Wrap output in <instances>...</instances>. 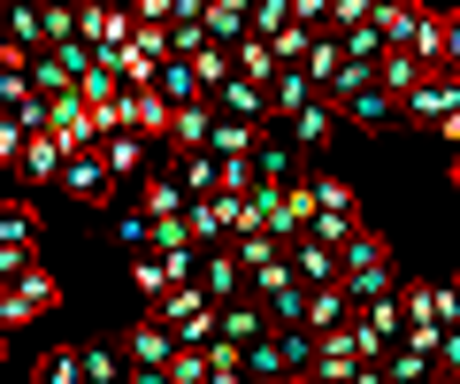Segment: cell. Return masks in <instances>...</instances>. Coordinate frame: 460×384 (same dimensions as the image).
Segmentation results:
<instances>
[{
	"instance_id": "obj_2",
	"label": "cell",
	"mask_w": 460,
	"mask_h": 384,
	"mask_svg": "<svg viewBox=\"0 0 460 384\" xmlns=\"http://www.w3.org/2000/svg\"><path fill=\"white\" fill-rule=\"evenodd\" d=\"M314 184V223H307V238H323V246H345L353 231H368L361 223V192L345 177H307Z\"/></svg>"
},
{
	"instance_id": "obj_50",
	"label": "cell",
	"mask_w": 460,
	"mask_h": 384,
	"mask_svg": "<svg viewBox=\"0 0 460 384\" xmlns=\"http://www.w3.org/2000/svg\"><path fill=\"white\" fill-rule=\"evenodd\" d=\"M438 138H453V154H460V108H453V116L438 123Z\"/></svg>"
},
{
	"instance_id": "obj_33",
	"label": "cell",
	"mask_w": 460,
	"mask_h": 384,
	"mask_svg": "<svg viewBox=\"0 0 460 384\" xmlns=\"http://www.w3.org/2000/svg\"><path fill=\"white\" fill-rule=\"evenodd\" d=\"M338 47H345V62H361V69H376L384 54H392V47H384V31H376V23H353V31H338Z\"/></svg>"
},
{
	"instance_id": "obj_27",
	"label": "cell",
	"mask_w": 460,
	"mask_h": 384,
	"mask_svg": "<svg viewBox=\"0 0 460 384\" xmlns=\"http://www.w3.org/2000/svg\"><path fill=\"white\" fill-rule=\"evenodd\" d=\"M338 116H353V123H368V131H376V123H392V116H399V101H392V93H384L376 77H368L361 93H353V101L338 108Z\"/></svg>"
},
{
	"instance_id": "obj_30",
	"label": "cell",
	"mask_w": 460,
	"mask_h": 384,
	"mask_svg": "<svg viewBox=\"0 0 460 384\" xmlns=\"http://www.w3.org/2000/svg\"><path fill=\"white\" fill-rule=\"evenodd\" d=\"M138 208L162 223V216H184V208H192V192H184L177 177H154V169H146V192H138Z\"/></svg>"
},
{
	"instance_id": "obj_42",
	"label": "cell",
	"mask_w": 460,
	"mask_h": 384,
	"mask_svg": "<svg viewBox=\"0 0 460 384\" xmlns=\"http://www.w3.org/2000/svg\"><path fill=\"white\" fill-rule=\"evenodd\" d=\"M23 138H31V131H23L16 116H0V169H16V154H23Z\"/></svg>"
},
{
	"instance_id": "obj_29",
	"label": "cell",
	"mask_w": 460,
	"mask_h": 384,
	"mask_svg": "<svg viewBox=\"0 0 460 384\" xmlns=\"http://www.w3.org/2000/svg\"><path fill=\"white\" fill-rule=\"evenodd\" d=\"M0 246H31L39 254V208L31 201H0Z\"/></svg>"
},
{
	"instance_id": "obj_52",
	"label": "cell",
	"mask_w": 460,
	"mask_h": 384,
	"mask_svg": "<svg viewBox=\"0 0 460 384\" xmlns=\"http://www.w3.org/2000/svg\"><path fill=\"white\" fill-rule=\"evenodd\" d=\"M445 292H453V316H460V277H453V284H445Z\"/></svg>"
},
{
	"instance_id": "obj_7",
	"label": "cell",
	"mask_w": 460,
	"mask_h": 384,
	"mask_svg": "<svg viewBox=\"0 0 460 384\" xmlns=\"http://www.w3.org/2000/svg\"><path fill=\"white\" fill-rule=\"evenodd\" d=\"M54 116H47V131L62 138V154H93L100 147V131H93V108L77 101V93H62V101H47Z\"/></svg>"
},
{
	"instance_id": "obj_37",
	"label": "cell",
	"mask_w": 460,
	"mask_h": 384,
	"mask_svg": "<svg viewBox=\"0 0 460 384\" xmlns=\"http://www.w3.org/2000/svg\"><path fill=\"white\" fill-rule=\"evenodd\" d=\"M77 362H84V384H123V353H108V346H77Z\"/></svg>"
},
{
	"instance_id": "obj_31",
	"label": "cell",
	"mask_w": 460,
	"mask_h": 384,
	"mask_svg": "<svg viewBox=\"0 0 460 384\" xmlns=\"http://www.w3.org/2000/svg\"><path fill=\"white\" fill-rule=\"evenodd\" d=\"M177 184H184V192H192V201H208L215 184H223V162H215L208 147H192V154H184V162H177Z\"/></svg>"
},
{
	"instance_id": "obj_18",
	"label": "cell",
	"mask_w": 460,
	"mask_h": 384,
	"mask_svg": "<svg viewBox=\"0 0 460 384\" xmlns=\"http://www.w3.org/2000/svg\"><path fill=\"white\" fill-rule=\"evenodd\" d=\"M314 101V77H307V69H277V77H269V116H277V123H292L299 116V108H307Z\"/></svg>"
},
{
	"instance_id": "obj_9",
	"label": "cell",
	"mask_w": 460,
	"mask_h": 384,
	"mask_svg": "<svg viewBox=\"0 0 460 384\" xmlns=\"http://www.w3.org/2000/svg\"><path fill=\"white\" fill-rule=\"evenodd\" d=\"M192 284L223 308V300H238V292H246V269L230 262V246H199V277H192Z\"/></svg>"
},
{
	"instance_id": "obj_22",
	"label": "cell",
	"mask_w": 460,
	"mask_h": 384,
	"mask_svg": "<svg viewBox=\"0 0 460 384\" xmlns=\"http://www.w3.org/2000/svg\"><path fill=\"white\" fill-rule=\"evenodd\" d=\"M253 138H261V123H230V116H215L208 154H215V162H246V154H253Z\"/></svg>"
},
{
	"instance_id": "obj_26",
	"label": "cell",
	"mask_w": 460,
	"mask_h": 384,
	"mask_svg": "<svg viewBox=\"0 0 460 384\" xmlns=\"http://www.w3.org/2000/svg\"><path fill=\"white\" fill-rule=\"evenodd\" d=\"M277 69H284V62L261 47V39H238V47H230V77H253L261 93H269V77H277Z\"/></svg>"
},
{
	"instance_id": "obj_4",
	"label": "cell",
	"mask_w": 460,
	"mask_h": 384,
	"mask_svg": "<svg viewBox=\"0 0 460 384\" xmlns=\"http://www.w3.org/2000/svg\"><path fill=\"white\" fill-rule=\"evenodd\" d=\"M169 353H177V338H169V323L146 308V316L123 331V362H131V369H169Z\"/></svg>"
},
{
	"instance_id": "obj_25",
	"label": "cell",
	"mask_w": 460,
	"mask_h": 384,
	"mask_svg": "<svg viewBox=\"0 0 460 384\" xmlns=\"http://www.w3.org/2000/svg\"><path fill=\"white\" fill-rule=\"evenodd\" d=\"M0 31L16 39L23 54H47V31H39V8H31V0H8V8H0Z\"/></svg>"
},
{
	"instance_id": "obj_15",
	"label": "cell",
	"mask_w": 460,
	"mask_h": 384,
	"mask_svg": "<svg viewBox=\"0 0 460 384\" xmlns=\"http://www.w3.org/2000/svg\"><path fill=\"white\" fill-rule=\"evenodd\" d=\"M215 116L230 123H269V93L253 77H223V93H215Z\"/></svg>"
},
{
	"instance_id": "obj_32",
	"label": "cell",
	"mask_w": 460,
	"mask_h": 384,
	"mask_svg": "<svg viewBox=\"0 0 460 384\" xmlns=\"http://www.w3.org/2000/svg\"><path fill=\"white\" fill-rule=\"evenodd\" d=\"M384 377H392V384H438V362L414 353V346H392V353H384Z\"/></svg>"
},
{
	"instance_id": "obj_41",
	"label": "cell",
	"mask_w": 460,
	"mask_h": 384,
	"mask_svg": "<svg viewBox=\"0 0 460 384\" xmlns=\"http://www.w3.org/2000/svg\"><path fill=\"white\" fill-rule=\"evenodd\" d=\"M184 246H192L184 216H162V223H154V246H146V254H184Z\"/></svg>"
},
{
	"instance_id": "obj_35",
	"label": "cell",
	"mask_w": 460,
	"mask_h": 384,
	"mask_svg": "<svg viewBox=\"0 0 460 384\" xmlns=\"http://www.w3.org/2000/svg\"><path fill=\"white\" fill-rule=\"evenodd\" d=\"M269 254H284V246H277L269 231H238V238H230V262H238V269H261Z\"/></svg>"
},
{
	"instance_id": "obj_45",
	"label": "cell",
	"mask_w": 460,
	"mask_h": 384,
	"mask_svg": "<svg viewBox=\"0 0 460 384\" xmlns=\"http://www.w3.org/2000/svg\"><path fill=\"white\" fill-rule=\"evenodd\" d=\"M438 377H460V323L438 338Z\"/></svg>"
},
{
	"instance_id": "obj_57",
	"label": "cell",
	"mask_w": 460,
	"mask_h": 384,
	"mask_svg": "<svg viewBox=\"0 0 460 384\" xmlns=\"http://www.w3.org/2000/svg\"><path fill=\"white\" fill-rule=\"evenodd\" d=\"M69 8H100V0H69Z\"/></svg>"
},
{
	"instance_id": "obj_1",
	"label": "cell",
	"mask_w": 460,
	"mask_h": 384,
	"mask_svg": "<svg viewBox=\"0 0 460 384\" xmlns=\"http://www.w3.org/2000/svg\"><path fill=\"white\" fill-rule=\"evenodd\" d=\"M338 284H345V300H353V308H368V300H384V292H399L392 246H384L376 231H353V238L338 246Z\"/></svg>"
},
{
	"instance_id": "obj_8",
	"label": "cell",
	"mask_w": 460,
	"mask_h": 384,
	"mask_svg": "<svg viewBox=\"0 0 460 384\" xmlns=\"http://www.w3.org/2000/svg\"><path fill=\"white\" fill-rule=\"evenodd\" d=\"M453 108H460V77H453V69H429V77L407 93V116L414 123H445Z\"/></svg>"
},
{
	"instance_id": "obj_5",
	"label": "cell",
	"mask_w": 460,
	"mask_h": 384,
	"mask_svg": "<svg viewBox=\"0 0 460 384\" xmlns=\"http://www.w3.org/2000/svg\"><path fill=\"white\" fill-rule=\"evenodd\" d=\"M307 377H323V384H353L361 377V338H353V323L330 331V338H314V369Z\"/></svg>"
},
{
	"instance_id": "obj_20",
	"label": "cell",
	"mask_w": 460,
	"mask_h": 384,
	"mask_svg": "<svg viewBox=\"0 0 460 384\" xmlns=\"http://www.w3.org/2000/svg\"><path fill=\"white\" fill-rule=\"evenodd\" d=\"M330 131H338V101H323V93H314V101L292 116V147H330Z\"/></svg>"
},
{
	"instance_id": "obj_21",
	"label": "cell",
	"mask_w": 460,
	"mask_h": 384,
	"mask_svg": "<svg viewBox=\"0 0 460 384\" xmlns=\"http://www.w3.org/2000/svg\"><path fill=\"white\" fill-rule=\"evenodd\" d=\"M422 77H429V69L414 62L407 47H392V54H384V62H376V85H384V93H392L399 108H407V93H414V85H422Z\"/></svg>"
},
{
	"instance_id": "obj_6",
	"label": "cell",
	"mask_w": 460,
	"mask_h": 384,
	"mask_svg": "<svg viewBox=\"0 0 460 384\" xmlns=\"http://www.w3.org/2000/svg\"><path fill=\"white\" fill-rule=\"evenodd\" d=\"M277 323H269V308L253 300V292H238V300L215 308V338H230V346H253V338H269Z\"/></svg>"
},
{
	"instance_id": "obj_16",
	"label": "cell",
	"mask_w": 460,
	"mask_h": 384,
	"mask_svg": "<svg viewBox=\"0 0 460 384\" xmlns=\"http://www.w3.org/2000/svg\"><path fill=\"white\" fill-rule=\"evenodd\" d=\"M115 116H123V131H138V138H162V131H169V101L154 93V85H146V93H123Z\"/></svg>"
},
{
	"instance_id": "obj_56",
	"label": "cell",
	"mask_w": 460,
	"mask_h": 384,
	"mask_svg": "<svg viewBox=\"0 0 460 384\" xmlns=\"http://www.w3.org/2000/svg\"><path fill=\"white\" fill-rule=\"evenodd\" d=\"M246 384H284V377H246Z\"/></svg>"
},
{
	"instance_id": "obj_39",
	"label": "cell",
	"mask_w": 460,
	"mask_h": 384,
	"mask_svg": "<svg viewBox=\"0 0 460 384\" xmlns=\"http://www.w3.org/2000/svg\"><path fill=\"white\" fill-rule=\"evenodd\" d=\"M115 238H123L131 254H146L154 246V216H146V208H123V216H115Z\"/></svg>"
},
{
	"instance_id": "obj_12",
	"label": "cell",
	"mask_w": 460,
	"mask_h": 384,
	"mask_svg": "<svg viewBox=\"0 0 460 384\" xmlns=\"http://www.w3.org/2000/svg\"><path fill=\"white\" fill-rule=\"evenodd\" d=\"M62 162H69L62 138H54V131H31V138H23V154H16V177H23V184H62Z\"/></svg>"
},
{
	"instance_id": "obj_36",
	"label": "cell",
	"mask_w": 460,
	"mask_h": 384,
	"mask_svg": "<svg viewBox=\"0 0 460 384\" xmlns=\"http://www.w3.org/2000/svg\"><path fill=\"white\" fill-rule=\"evenodd\" d=\"M215 369H208V346H177L169 353V384H208Z\"/></svg>"
},
{
	"instance_id": "obj_17",
	"label": "cell",
	"mask_w": 460,
	"mask_h": 384,
	"mask_svg": "<svg viewBox=\"0 0 460 384\" xmlns=\"http://www.w3.org/2000/svg\"><path fill=\"white\" fill-rule=\"evenodd\" d=\"M284 262H292L299 284H338V246H323V238H292Z\"/></svg>"
},
{
	"instance_id": "obj_28",
	"label": "cell",
	"mask_w": 460,
	"mask_h": 384,
	"mask_svg": "<svg viewBox=\"0 0 460 384\" xmlns=\"http://www.w3.org/2000/svg\"><path fill=\"white\" fill-rule=\"evenodd\" d=\"M154 93H162L169 108H192V101H208V93H199V77H192V62H162V69H154Z\"/></svg>"
},
{
	"instance_id": "obj_48",
	"label": "cell",
	"mask_w": 460,
	"mask_h": 384,
	"mask_svg": "<svg viewBox=\"0 0 460 384\" xmlns=\"http://www.w3.org/2000/svg\"><path fill=\"white\" fill-rule=\"evenodd\" d=\"M246 8L253 0H208V16H238V23H246Z\"/></svg>"
},
{
	"instance_id": "obj_47",
	"label": "cell",
	"mask_w": 460,
	"mask_h": 384,
	"mask_svg": "<svg viewBox=\"0 0 460 384\" xmlns=\"http://www.w3.org/2000/svg\"><path fill=\"white\" fill-rule=\"evenodd\" d=\"M169 23H208V0H169Z\"/></svg>"
},
{
	"instance_id": "obj_19",
	"label": "cell",
	"mask_w": 460,
	"mask_h": 384,
	"mask_svg": "<svg viewBox=\"0 0 460 384\" xmlns=\"http://www.w3.org/2000/svg\"><path fill=\"white\" fill-rule=\"evenodd\" d=\"M208 131H215V108L208 101H192V108H169V147H177V154H192V147H208Z\"/></svg>"
},
{
	"instance_id": "obj_58",
	"label": "cell",
	"mask_w": 460,
	"mask_h": 384,
	"mask_svg": "<svg viewBox=\"0 0 460 384\" xmlns=\"http://www.w3.org/2000/svg\"><path fill=\"white\" fill-rule=\"evenodd\" d=\"M0 362H8V331H0Z\"/></svg>"
},
{
	"instance_id": "obj_49",
	"label": "cell",
	"mask_w": 460,
	"mask_h": 384,
	"mask_svg": "<svg viewBox=\"0 0 460 384\" xmlns=\"http://www.w3.org/2000/svg\"><path fill=\"white\" fill-rule=\"evenodd\" d=\"M123 384H169V369H123Z\"/></svg>"
},
{
	"instance_id": "obj_11",
	"label": "cell",
	"mask_w": 460,
	"mask_h": 384,
	"mask_svg": "<svg viewBox=\"0 0 460 384\" xmlns=\"http://www.w3.org/2000/svg\"><path fill=\"white\" fill-rule=\"evenodd\" d=\"M93 154L108 162V177H146L154 169V138H138V131H108Z\"/></svg>"
},
{
	"instance_id": "obj_14",
	"label": "cell",
	"mask_w": 460,
	"mask_h": 384,
	"mask_svg": "<svg viewBox=\"0 0 460 384\" xmlns=\"http://www.w3.org/2000/svg\"><path fill=\"white\" fill-rule=\"evenodd\" d=\"M246 169H253V184H277V192H284V184H299V169H292V147H284L277 131H261V138H253Z\"/></svg>"
},
{
	"instance_id": "obj_46",
	"label": "cell",
	"mask_w": 460,
	"mask_h": 384,
	"mask_svg": "<svg viewBox=\"0 0 460 384\" xmlns=\"http://www.w3.org/2000/svg\"><path fill=\"white\" fill-rule=\"evenodd\" d=\"M445 69L460 77V8H445Z\"/></svg>"
},
{
	"instance_id": "obj_43",
	"label": "cell",
	"mask_w": 460,
	"mask_h": 384,
	"mask_svg": "<svg viewBox=\"0 0 460 384\" xmlns=\"http://www.w3.org/2000/svg\"><path fill=\"white\" fill-rule=\"evenodd\" d=\"M353 23H368V0H330V31H353Z\"/></svg>"
},
{
	"instance_id": "obj_54",
	"label": "cell",
	"mask_w": 460,
	"mask_h": 384,
	"mask_svg": "<svg viewBox=\"0 0 460 384\" xmlns=\"http://www.w3.org/2000/svg\"><path fill=\"white\" fill-rule=\"evenodd\" d=\"M453 192H460V154H453Z\"/></svg>"
},
{
	"instance_id": "obj_10",
	"label": "cell",
	"mask_w": 460,
	"mask_h": 384,
	"mask_svg": "<svg viewBox=\"0 0 460 384\" xmlns=\"http://www.w3.org/2000/svg\"><path fill=\"white\" fill-rule=\"evenodd\" d=\"M345 323H353V300H345V284H307V316H299V331L330 338V331H345Z\"/></svg>"
},
{
	"instance_id": "obj_51",
	"label": "cell",
	"mask_w": 460,
	"mask_h": 384,
	"mask_svg": "<svg viewBox=\"0 0 460 384\" xmlns=\"http://www.w3.org/2000/svg\"><path fill=\"white\" fill-rule=\"evenodd\" d=\"M353 384H392V377H384V362H361V377H353Z\"/></svg>"
},
{
	"instance_id": "obj_24",
	"label": "cell",
	"mask_w": 460,
	"mask_h": 384,
	"mask_svg": "<svg viewBox=\"0 0 460 384\" xmlns=\"http://www.w3.org/2000/svg\"><path fill=\"white\" fill-rule=\"evenodd\" d=\"M269 346H277L284 377H307V369H314V331H299V323H292V331H269Z\"/></svg>"
},
{
	"instance_id": "obj_23",
	"label": "cell",
	"mask_w": 460,
	"mask_h": 384,
	"mask_svg": "<svg viewBox=\"0 0 460 384\" xmlns=\"http://www.w3.org/2000/svg\"><path fill=\"white\" fill-rule=\"evenodd\" d=\"M299 69L314 77V93H330V77L345 69V47H338V31H314V39H307V62H299Z\"/></svg>"
},
{
	"instance_id": "obj_38",
	"label": "cell",
	"mask_w": 460,
	"mask_h": 384,
	"mask_svg": "<svg viewBox=\"0 0 460 384\" xmlns=\"http://www.w3.org/2000/svg\"><path fill=\"white\" fill-rule=\"evenodd\" d=\"M39 384H84V362H77V346H54L47 362H39Z\"/></svg>"
},
{
	"instance_id": "obj_53",
	"label": "cell",
	"mask_w": 460,
	"mask_h": 384,
	"mask_svg": "<svg viewBox=\"0 0 460 384\" xmlns=\"http://www.w3.org/2000/svg\"><path fill=\"white\" fill-rule=\"evenodd\" d=\"M115 8H131V16H138V8H146V0H115Z\"/></svg>"
},
{
	"instance_id": "obj_40",
	"label": "cell",
	"mask_w": 460,
	"mask_h": 384,
	"mask_svg": "<svg viewBox=\"0 0 460 384\" xmlns=\"http://www.w3.org/2000/svg\"><path fill=\"white\" fill-rule=\"evenodd\" d=\"M47 54H54V69H62L69 85H77L84 69H93V39H62V47H47Z\"/></svg>"
},
{
	"instance_id": "obj_55",
	"label": "cell",
	"mask_w": 460,
	"mask_h": 384,
	"mask_svg": "<svg viewBox=\"0 0 460 384\" xmlns=\"http://www.w3.org/2000/svg\"><path fill=\"white\" fill-rule=\"evenodd\" d=\"M284 384H323V377H284Z\"/></svg>"
},
{
	"instance_id": "obj_13",
	"label": "cell",
	"mask_w": 460,
	"mask_h": 384,
	"mask_svg": "<svg viewBox=\"0 0 460 384\" xmlns=\"http://www.w3.org/2000/svg\"><path fill=\"white\" fill-rule=\"evenodd\" d=\"M62 192L100 208V201L115 192V177H108V162H100V154H69V162H62Z\"/></svg>"
},
{
	"instance_id": "obj_34",
	"label": "cell",
	"mask_w": 460,
	"mask_h": 384,
	"mask_svg": "<svg viewBox=\"0 0 460 384\" xmlns=\"http://www.w3.org/2000/svg\"><path fill=\"white\" fill-rule=\"evenodd\" d=\"M31 8H39V31H47V47L77 39V8H69V0H31Z\"/></svg>"
},
{
	"instance_id": "obj_3",
	"label": "cell",
	"mask_w": 460,
	"mask_h": 384,
	"mask_svg": "<svg viewBox=\"0 0 460 384\" xmlns=\"http://www.w3.org/2000/svg\"><path fill=\"white\" fill-rule=\"evenodd\" d=\"M62 308V277H54L47 262H31L16 284H0V331H16V323H39Z\"/></svg>"
},
{
	"instance_id": "obj_44",
	"label": "cell",
	"mask_w": 460,
	"mask_h": 384,
	"mask_svg": "<svg viewBox=\"0 0 460 384\" xmlns=\"http://www.w3.org/2000/svg\"><path fill=\"white\" fill-rule=\"evenodd\" d=\"M31 262H39L31 246H0V284H16V277H23V269H31Z\"/></svg>"
}]
</instances>
